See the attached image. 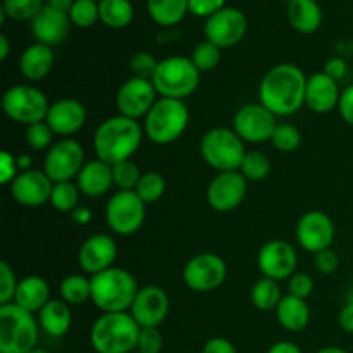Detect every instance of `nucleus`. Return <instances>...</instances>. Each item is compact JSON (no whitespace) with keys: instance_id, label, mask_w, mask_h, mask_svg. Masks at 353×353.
Segmentation results:
<instances>
[{"instance_id":"56","label":"nucleus","mask_w":353,"mask_h":353,"mask_svg":"<svg viewBox=\"0 0 353 353\" xmlns=\"http://www.w3.org/2000/svg\"><path fill=\"white\" fill-rule=\"evenodd\" d=\"M71 217L76 224H88L90 221H92V210H90L88 207L79 205L78 209L72 210Z\"/></svg>"},{"instance_id":"26","label":"nucleus","mask_w":353,"mask_h":353,"mask_svg":"<svg viewBox=\"0 0 353 353\" xmlns=\"http://www.w3.org/2000/svg\"><path fill=\"white\" fill-rule=\"evenodd\" d=\"M55 55L52 47L34 41L19 55V72L28 81H41L50 74Z\"/></svg>"},{"instance_id":"45","label":"nucleus","mask_w":353,"mask_h":353,"mask_svg":"<svg viewBox=\"0 0 353 353\" xmlns=\"http://www.w3.org/2000/svg\"><path fill=\"white\" fill-rule=\"evenodd\" d=\"M159 61L148 52H137L133 57L130 59V69L133 72V76L143 79H152L155 74V69H157Z\"/></svg>"},{"instance_id":"58","label":"nucleus","mask_w":353,"mask_h":353,"mask_svg":"<svg viewBox=\"0 0 353 353\" xmlns=\"http://www.w3.org/2000/svg\"><path fill=\"white\" fill-rule=\"evenodd\" d=\"M16 161H17V168H19V172L30 171L31 164H33V159H31L28 154L16 155Z\"/></svg>"},{"instance_id":"8","label":"nucleus","mask_w":353,"mask_h":353,"mask_svg":"<svg viewBox=\"0 0 353 353\" xmlns=\"http://www.w3.org/2000/svg\"><path fill=\"white\" fill-rule=\"evenodd\" d=\"M247 152L245 141L230 128H214L200 140V155L217 172L240 171Z\"/></svg>"},{"instance_id":"3","label":"nucleus","mask_w":353,"mask_h":353,"mask_svg":"<svg viewBox=\"0 0 353 353\" xmlns=\"http://www.w3.org/2000/svg\"><path fill=\"white\" fill-rule=\"evenodd\" d=\"M92 302L102 314L130 312L140 290L130 271L110 268L92 276Z\"/></svg>"},{"instance_id":"28","label":"nucleus","mask_w":353,"mask_h":353,"mask_svg":"<svg viewBox=\"0 0 353 353\" xmlns=\"http://www.w3.org/2000/svg\"><path fill=\"white\" fill-rule=\"evenodd\" d=\"M38 323L43 333L52 338H62L69 333L72 324L71 305L62 299H52L38 312Z\"/></svg>"},{"instance_id":"43","label":"nucleus","mask_w":353,"mask_h":353,"mask_svg":"<svg viewBox=\"0 0 353 353\" xmlns=\"http://www.w3.org/2000/svg\"><path fill=\"white\" fill-rule=\"evenodd\" d=\"M114 185L119 190H134L141 178V172L133 161H123L112 165Z\"/></svg>"},{"instance_id":"62","label":"nucleus","mask_w":353,"mask_h":353,"mask_svg":"<svg viewBox=\"0 0 353 353\" xmlns=\"http://www.w3.org/2000/svg\"><path fill=\"white\" fill-rule=\"evenodd\" d=\"M347 302H352L353 303V288L350 290V293H348V300Z\"/></svg>"},{"instance_id":"7","label":"nucleus","mask_w":353,"mask_h":353,"mask_svg":"<svg viewBox=\"0 0 353 353\" xmlns=\"http://www.w3.org/2000/svg\"><path fill=\"white\" fill-rule=\"evenodd\" d=\"M200 74L202 72L196 69L192 59L185 55H171L159 61L152 83L162 99L185 100L199 88Z\"/></svg>"},{"instance_id":"21","label":"nucleus","mask_w":353,"mask_h":353,"mask_svg":"<svg viewBox=\"0 0 353 353\" xmlns=\"http://www.w3.org/2000/svg\"><path fill=\"white\" fill-rule=\"evenodd\" d=\"M9 186L10 195L19 205L34 209V207L50 202L54 183L43 171L30 169V171L19 172Z\"/></svg>"},{"instance_id":"14","label":"nucleus","mask_w":353,"mask_h":353,"mask_svg":"<svg viewBox=\"0 0 353 353\" xmlns=\"http://www.w3.org/2000/svg\"><path fill=\"white\" fill-rule=\"evenodd\" d=\"M157 100V90L152 79L131 76L117 90L116 107L121 116L138 121L141 117L145 119Z\"/></svg>"},{"instance_id":"20","label":"nucleus","mask_w":353,"mask_h":353,"mask_svg":"<svg viewBox=\"0 0 353 353\" xmlns=\"http://www.w3.org/2000/svg\"><path fill=\"white\" fill-rule=\"evenodd\" d=\"M117 259L116 240L109 234H93L86 238L78 250V265L86 274H99L114 268Z\"/></svg>"},{"instance_id":"2","label":"nucleus","mask_w":353,"mask_h":353,"mask_svg":"<svg viewBox=\"0 0 353 353\" xmlns=\"http://www.w3.org/2000/svg\"><path fill=\"white\" fill-rule=\"evenodd\" d=\"M143 137V126L138 121L117 114L99 124L93 134V150L97 159L109 165L119 164L137 154Z\"/></svg>"},{"instance_id":"63","label":"nucleus","mask_w":353,"mask_h":353,"mask_svg":"<svg viewBox=\"0 0 353 353\" xmlns=\"http://www.w3.org/2000/svg\"><path fill=\"white\" fill-rule=\"evenodd\" d=\"M97 2H100V0H97Z\"/></svg>"},{"instance_id":"39","label":"nucleus","mask_w":353,"mask_h":353,"mask_svg":"<svg viewBox=\"0 0 353 353\" xmlns=\"http://www.w3.org/2000/svg\"><path fill=\"white\" fill-rule=\"evenodd\" d=\"M221 52H223V48L214 45L212 41L203 40L193 48L190 59H192L193 64L196 65V69H199L200 72H209V71H214V69L219 65Z\"/></svg>"},{"instance_id":"42","label":"nucleus","mask_w":353,"mask_h":353,"mask_svg":"<svg viewBox=\"0 0 353 353\" xmlns=\"http://www.w3.org/2000/svg\"><path fill=\"white\" fill-rule=\"evenodd\" d=\"M54 137L55 133L48 126L47 121L30 124L24 131V140H26L28 147L33 150H48L54 145Z\"/></svg>"},{"instance_id":"15","label":"nucleus","mask_w":353,"mask_h":353,"mask_svg":"<svg viewBox=\"0 0 353 353\" xmlns=\"http://www.w3.org/2000/svg\"><path fill=\"white\" fill-rule=\"evenodd\" d=\"M248 30V19L245 12L236 7H224L212 17L205 19L203 33L205 40L212 41L219 48H231L240 43Z\"/></svg>"},{"instance_id":"11","label":"nucleus","mask_w":353,"mask_h":353,"mask_svg":"<svg viewBox=\"0 0 353 353\" xmlns=\"http://www.w3.org/2000/svg\"><path fill=\"white\" fill-rule=\"evenodd\" d=\"M85 150L74 138H61L45 154L43 172L52 183L72 181L85 165Z\"/></svg>"},{"instance_id":"59","label":"nucleus","mask_w":353,"mask_h":353,"mask_svg":"<svg viewBox=\"0 0 353 353\" xmlns=\"http://www.w3.org/2000/svg\"><path fill=\"white\" fill-rule=\"evenodd\" d=\"M9 52H10V43H9V38L6 34H0V61H6L9 57Z\"/></svg>"},{"instance_id":"18","label":"nucleus","mask_w":353,"mask_h":353,"mask_svg":"<svg viewBox=\"0 0 353 353\" xmlns=\"http://www.w3.org/2000/svg\"><path fill=\"white\" fill-rule=\"evenodd\" d=\"M299 255L293 245L285 240H271L259 250L257 265L264 278L283 281L295 274Z\"/></svg>"},{"instance_id":"60","label":"nucleus","mask_w":353,"mask_h":353,"mask_svg":"<svg viewBox=\"0 0 353 353\" xmlns=\"http://www.w3.org/2000/svg\"><path fill=\"white\" fill-rule=\"evenodd\" d=\"M316 353H348V352L345 350V348H340V347H324Z\"/></svg>"},{"instance_id":"61","label":"nucleus","mask_w":353,"mask_h":353,"mask_svg":"<svg viewBox=\"0 0 353 353\" xmlns=\"http://www.w3.org/2000/svg\"><path fill=\"white\" fill-rule=\"evenodd\" d=\"M30 353H50L48 350H43V348H34L33 352H30Z\"/></svg>"},{"instance_id":"44","label":"nucleus","mask_w":353,"mask_h":353,"mask_svg":"<svg viewBox=\"0 0 353 353\" xmlns=\"http://www.w3.org/2000/svg\"><path fill=\"white\" fill-rule=\"evenodd\" d=\"M19 281L16 278L14 269L6 261L0 262V305L14 302Z\"/></svg>"},{"instance_id":"32","label":"nucleus","mask_w":353,"mask_h":353,"mask_svg":"<svg viewBox=\"0 0 353 353\" xmlns=\"http://www.w3.org/2000/svg\"><path fill=\"white\" fill-rule=\"evenodd\" d=\"M100 21L110 30H123L130 26L134 17L131 0H100Z\"/></svg>"},{"instance_id":"4","label":"nucleus","mask_w":353,"mask_h":353,"mask_svg":"<svg viewBox=\"0 0 353 353\" xmlns=\"http://www.w3.org/2000/svg\"><path fill=\"white\" fill-rule=\"evenodd\" d=\"M141 327L130 312L102 314L90 330V345L95 353H131L137 350Z\"/></svg>"},{"instance_id":"17","label":"nucleus","mask_w":353,"mask_h":353,"mask_svg":"<svg viewBox=\"0 0 353 353\" xmlns=\"http://www.w3.org/2000/svg\"><path fill=\"white\" fill-rule=\"evenodd\" d=\"M247 186V178L240 171L217 172L207 186V202L216 212H231L245 200Z\"/></svg>"},{"instance_id":"51","label":"nucleus","mask_w":353,"mask_h":353,"mask_svg":"<svg viewBox=\"0 0 353 353\" xmlns=\"http://www.w3.org/2000/svg\"><path fill=\"white\" fill-rule=\"evenodd\" d=\"M338 112L343 117L345 123L353 126V85L347 86V88L341 92L340 102H338Z\"/></svg>"},{"instance_id":"27","label":"nucleus","mask_w":353,"mask_h":353,"mask_svg":"<svg viewBox=\"0 0 353 353\" xmlns=\"http://www.w3.org/2000/svg\"><path fill=\"white\" fill-rule=\"evenodd\" d=\"M50 300V286H48V283L41 276L30 274L19 281L12 303L28 310V312L38 314Z\"/></svg>"},{"instance_id":"31","label":"nucleus","mask_w":353,"mask_h":353,"mask_svg":"<svg viewBox=\"0 0 353 353\" xmlns=\"http://www.w3.org/2000/svg\"><path fill=\"white\" fill-rule=\"evenodd\" d=\"M190 0H147V10L159 26H176L185 19Z\"/></svg>"},{"instance_id":"55","label":"nucleus","mask_w":353,"mask_h":353,"mask_svg":"<svg viewBox=\"0 0 353 353\" xmlns=\"http://www.w3.org/2000/svg\"><path fill=\"white\" fill-rule=\"evenodd\" d=\"M268 353H303L302 348L299 347V345L292 343V341H278V343L272 345L271 348H269Z\"/></svg>"},{"instance_id":"12","label":"nucleus","mask_w":353,"mask_h":353,"mask_svg":"<svg viewBox=\"0 0 353 353\" xmlns=\"http://www.w3.org/2000/svg\"><path fill=\"white\" fill-rule=\"evenodd\" d=\"M228 276V265L217 254H199L183 268V281L192 292L209 293L221 288Z\"/></svg>"},{"instance_id":"38","label":"nucleus","mask_w":353,"mask_h":353,"mask_svg":"<svg viewBox=\"0 0 353 353\" xmlns=\"http://www.w3.org/2000/svg\"><path fill=\"white\" fill-rule=\"evenodd\" d=\"M43 7V0H3L0 10L12 21H33Z\"/></svg>"},{"instance_id":"41","label":"nucleus","mask_w":353,"mask_h":353,"mask_svg":"<svg viewBox=\"0 0 353 353\" xmlns=\"http://www.w3.org/2000/svg\"><path fill=\"white\" fill-rule=\"evenodd\" d=\"M271 143L279 152H295L302 145V133L293 124L281 123L276 126L271 138Z\"/></svg>"},{"instance_id":"25","label":"nucleus","mask_w":353,"mask_h":353,"mask_svg":"<svg viewBox=\"0 0 353 353\" xmlns=\"http://www.w3.org/2000/svg\"><path fill=\"white\" fill-rule=\"evenodd\" d=\"M76 185H78L81 195L90 196V199L105 195L114 185L112 165L100 161V159L88 161L79 171L78 178H76Z\"/></svg>"},{"instance_id":"9","label":"nucleus","mask_w":353,"mask_h":353,"mask_svg":"<svg viewBox=\"0 0 353 353\" xmlns=\"http://www.w3.org/2000/svg\"><path fill=\"white\" fill-rule=\"evenodd\" d=\"M50 103L47 95L33 85H14L6 90L2 97V110L14 123L30 124L41 123L47 117Z\"/></svg>"},{"instance_id":"5","label":"nucleus","mask_w":353,"mask_h":353,"mask_svg":"<svg viewBox=\"0 0 353 353\" xmlns=\"http://www.w3.org/2000/svg\"><path fill=\"white\" fill-rule=\"evenodd\" d=\"M40 323L16 303L0 305V353H30L37 348Z\"/></svg>"},{"instance_id":"22","label":"nucleus","mask_w":353,"mask_h":353,"mask_svg":"<svg viewBox=\"0 0 353 353\" xmlns=\"http://www.w3.org/2000/svg\"><path fill=\"white\" fill-rule=\"evenodd\" d=\"M45 121L57 137L69 138L85 126L86 109L79 100L61 99L57 102L50 103V109H48Z\"/></svg>"},{"instance_id":"34","label":"nucleus","mask_w":353,"mask_h":353,"mask_svg":"<svg viewBox=\"0 0 353 353\" xmlns=\"http://www.w3.org/2000/svg\"><path fill=\"white\" fill-rule=\"evenodd\" d=\"M250 299L255 309L262 310V312H271V310L278 309L279 302H281V288H279L278 281L262 276L252 288Z\"/></svg>"},{"instance_id":"54","label":"nucleus","mask_w":353,"mask_h":353,"mask_svg":"<svg viewBox=\"0 0 353 353\" xmlns=\"http://www.w3.org/2000/svg\"><path fill=\"white\" fill-rule=\"evenodd\" d=\"M338 323H340V327L345 331V333L353 334V303L352 302L345 303L343 309L340 310Z\"/></svg>"},{"instance_id":"24","label":"nucleus","mask_w":353,"mask_h":353,"mask_svg":"<svg viewBox=\"0 0 353 353\" xmlns=\"http://www.w3.org/2000/svg\"><path fill=\"white\" fill-rule=\"evenodd\" d=\"M340 86L336 79L327 76L326 72H314L307 79L305 90V105L316 114H330L331 110L338 109L340 102Z\"/></svg>"},{"instance_id":"47","label":"nucleus","mask_w":353,"mask_h":353,"mask_svg":"<svg viewBox=\"0 0 353 353\" xmlns=\"http://www.w3.org/2000/svg\"><path fill=\"white\" fill-rule=\"evenodd\" d=\"M314 292V279L307 272H295L288 279V293L299 299L307 300V296L312 295Z\"/></svg>"},{"instance_id":"1","label":"nucleus","mask_w":353,"mask_h":353,"mask_svg":"<svg viewBox=\"0 0 353 353\" xmlns=\"http://www.w3.org/2000/svg\"><path fill=\"white\" fill-rule=\"evenodd\" d=\"M307 76L299 65L281 62L269 69L259 86V103L276 117L293 116L305 105Z\"/></svg>"},{"instance_id":"35","label":"nucleus","mask_w":353,"mask_h":353,"mask_svg":"<svg viewBox=\"0 0 353 353\" xmlns=\"http://www.w3.org/2000/svg\"><path fill=\"white\" fill-rule=\"evenodd\" d=\"M79 199H81V192H79L76 183H54V188H52L50 195V205L57 212L71 214L72 210L79 207Z\"/></svg>"},{"instance_id":"46","label":"nucleus","mask_w":353,"mask_h":353,"mask_svg":"<svg viewBox=\"0 0 353 353\" xmlns=\"http://www.w3.org/2000/svg\"><path fill=\"white\" fill-rule=\"evenodd\" d=\"M164 347V338L159 327H141L138 336L137 350L140 353H161Z\"/></svg>"},{"instance_id":"40","label":"nucleus","mask_w":353,"mask_h":353,"mask_svg":"<svg viewBox=\"0 0 353 353\" xmlns=\"http://www.w3.org/2000/svg\"><path fill=\"white\" fill-rule=\"evenodd\" d=\"M71 24L78 28H92L97 21H100V9L97 0H74L69 10Z\"/></svg>"},{"instance_id":"30","label":"nucleus","mask_w":353,"mask_h":353,"mask_svg":"<svg viewBox=\"0 0 353 353\" xmlns=\"http://www.w3.org/2000/svg\"><path fill=\"white\" fill-rule=\"evenodd\" d=\"M276 312V319L290 333H299L305 330L310 321V309L303 299L293 295H285L279 302Z\"/></svg>"},{"instance_id":"10","label":"nucleus","mask_w":353,"mask_h":353,"mask_svg":"<svg viewBox=\"0 0 353 353\" xmlns=\"http://www.w3.org/2000/svg\"><path fill=\"white\" fill-rule=\"evenodd\" d=\"M147 217V203L134 190H119L105 205V223L116 234L131 236L138 233Z\"/></svg>"},{"instance_id":"19","label":"nucleus","mask_w":353,"mask_h":353,"mask_svg":"<svg viewBox=\"0 0 353 353\" xmlns=\"http://www.w3.org/2000/svg\"><path fill=\"white\" fill-rule=\"evenodd\" d=\"M169 295L157 285L141 286L130 314L140 327H159L169 316Z\"/></svg>"},{"instance_id":"23","label":"nucleus","mask_w":353,"mask_h":353,"mask_svg":"<svg viewBox=\"0 0 353 353\" xmlns=\"http://www.w3.org/2000/svg\"><path fill=\"white\" fill-rule=\"evenodd\" d=\"M69 28H71V19L69 14L61 12L54 7L45 3L43 9L38 12V16L31 21V33L38 43L55 47L62 43L68 38Z\"/></svg>"},{"instance_id":"53","label":"nucleus","mask_w":353,"mask_h":353,"mask_svg":"<svg viewBox=\"0 0 353 353\" xmlns=\"http://www.w3.org/2000/svg\"><path fill=\"white\" fill-rule=\"evenodd\" d=\"M324 72H326L327 76H331L333 79H336V81H340V79H343L348 72L347 61L341 57L327 59V62L324 64Z\"/></svg>"},{"instance_id":"49","label":"nucleus","mask_w":353,"mask_h":353,"mask_svg":"<svg viewBox=\"0 0 353 353\" xmlns=\"http://www.w3.org/2000/svg\"><path fill=\"white\" fill-rule=\"evenodd\" d=\"M338 265H340V257H338L336 252L331 250V248L319 252V254H316V257H314V268H316L321 274H334Z\"/></svg>"},{"instance_id":"48","label":"nucleus","mask_w":353,"mask_h":353,"mask_svg":"<svg viewBox=\"0 0 353 353\" xmlns=\"http://www.w3.org/2000/svg\"><path fill=\"white\" fill-rule=\"evenodd\" d=\"M224 7H226V0H190L188 3L190 14L196 17H205V19L212 17Z\"/></svg>"},{"instance_id":"16","label":"nucleus","mask_w":353,"mask_h":353,"mask_svg":"<svg viewBox=\"0 0 353 353\" xmlns=\"http://www.w3.org/2000/svg\"><path fill=\"white\" fill-rule=\"evenodd\" d=\"M334 223L323 210H309L296 223L295 236L300 247L310 254L331 248L334 241Z\"/></svg>"},{"instance_id":"57","label":"nucleus","mask_w":353,"mask_h":353,"mask_svg":"<svg viewBox=\"0 0 353 353\" xmlns=\"http://www.w3.org/2000/svg\"><path fill=\"white\" fill-rule=\"evenodd\" d=\"M72 3H74V0H47V6L54 7V9L61 10V12H65V14H69Z\"/></svg>"},{"instance_id":"50","label":"nucleus","mask_w":353,"mask_h":353,"mask_svg":"<svg viewBox=\"0 0 353 353\" xmlns=\"http://www.w3.org/2000/svg\"><path fill=\"white\" fill-rule=\"evenodd\" d=\"M17 174H19V168H17L16 155L3 150L0 154V183L2 185H10L17 178Z\"/></svg>"},{"instance_id":"37","label":"nucleus","mask_w":353,"mask_h":353,"mask_svg":"<svg viewBox=\"0 0 353 353\" xmlns=\"http://www.w3.org/2000/svg\"><path fill=\"white\" fill-rule=\"evenodd\" d=\"M240 172L247 178V181H264L271 174V161L262 152L248 150L241 162Z\"/></svg>"},{"instance_id":"33","label":"nucleus","mask_w":353,"mask_h":353,"mask_svg":"<svg viewBox=\"0 0 353 353\" xmlns=\"http://www.w3.org/2000/svg\"><path fill=\"white\" fill-rule=\"evenodd\" d=\"M59 293L69 305H81L92 300V279L83 274L65 276L59 286Z\"/></svg>"},{"instance_id":"36","label":"nucleus","mask_w":353,"mask_h":353,"mask_svg":"<svg viewBox=\"0 0 353 353\" xmlns=\"http://www.w3.org/2000/svg\"><path fill=\"white\" fill-rule=\"evenodd\" d=\"M165 186L168 185H165L164 176H162L161 172L150 171L141 174L134 192H137V195L148 205V203L159 202V200L164 196Z\"/></svg>"},{"instance_id":"13","label":"nucleus","mask_w":353,"mask_h":353,"mask_svg":"<svg viewBox=\"0 0 353 353\" xmlns=\"http://www.w3.org/2000/svg\"><path fill=\"white\" fill-rule=\"evenodd\" d=\"M276 126V116L262 103H247L233 117V130L245 143L271 141Z\"/></svg>"},{"instance_id":"52","label":"nucleus","mask_w":353,"mask_h":353,"mask_svg":"<svg viewBox=\"0 0 353 353\" xmlns=\"http://www.w3.org/2000/svg\"><path fill=\"white\" fill-rule=\"evenodd\" d=\"M200 353H238L234 345L223 336H214L205 341Z\"/></svg>"},{"instance_id":"29","label":"nucleus","mask_w":353,"mask_h":353,"mask_svg":"<svg viewBox=\"0 0 353 353\" xmlns=\"http://www.w3.org/2000/svg\"><path fill=\"white\" fill-rule=\"evenodd\" d=\"M286 14L293 30L303 34L316 33L323 24V9L317 0H290Z\"/></svg>"},{"instance_id":"6","label":"nucleus","mask_w":353,"mask_h":353,"mask_svg":"<svg viewBox=\"0 0 353 353\" xmlns=\"http://www.w3.org/2000/svg\"><path fill=\"white\" fill-rule=\"evenodd\" d=\"M190 110L185 100L159 99L143 119V133L152 143L171 145L186 131Z\"/></svg>"}]
</instances>
